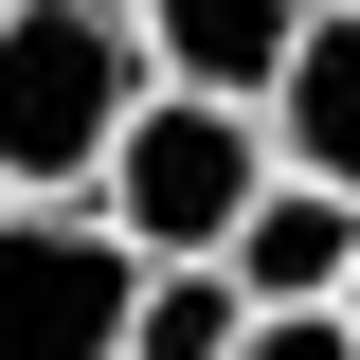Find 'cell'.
I'll return each instance as SVG.
<instances>
[{
  "instance_id": "cell-6",
  "label": "cell",
  "mask_w": 360,
  "mask_h": 360,
  "mask_svg": "<svg viewBox=\"0 0 360 360\" xmlns=\"http://www.w3.org/2000/svg\"><path fill=\"white\" fill-rule=\"evenodd\" d=\"M270 127H288V180H342L360 198V0H324V37L288 54V90H270Z\"/></svg>"
},
{
  "instance_id": "cell-8",
  "label": "cell",
  "mask_w": 360,
  "mask_h": 360,
  "mask_svg": "<svg viewBox=\"0 0 360 360\" xmlns=\"http://www.w3.org/2000/svg\"><path fill=\"white\" fill-rule=\"evenodd\" d=\"M234 360H360V324H342V307H270Z\"/></svg>"
},
{
  "instance_id": "cell-4",
  "label": "cell",
  "mask_w": 360,
  "mask_h": 360,
  "mask_svg": "<svg viewBox=\"0 0 360 360\" xmlns=\"http://www.w3.org/2000/svg\"><path fill=\"white\" fill-rule=\"evenodd\" d=\"M144 37H162V90H234V108H270L288 54L324 37V0H144Z\"/></svg>"
},
{
  "instance_id": "cell-2",
  "label": "cell",
  "mask_w": 360,
  "mask_h": 360,
  "mask_svg": "<svg viewBox=\"0 0 360 360\" xmlns=\"http://www.w3.org/2000/svg\"><path fill=\"white\" fill-rule=\"evenodd\" d=\"M270 180H288V127H270V108L162 90V108L127 127V162H108V217L144 234V270H217L234 234L270 217Z\"/></svg>"
},
{
  "instance_id": "cell-9",
  "label": "cell",
  "mask_w": 360,
  "mask_h": 360,
  "mask_svg": "<svg viewBox=\"0 0 360 360\" xmlns=\"http://www.w3.org/2000/svg\"><path fill=\"white\" fill-rule=\"evenodd\" d=\"M342 324H360V288H342Z\"/></svg>"
},
{
  "instance_id": "cell-3",
  "label": "cell",
  "mask_w": 360,
  "mask_h": 360,
  "mask_svg": "<svg viewBox=\"0 0 360 360\" xmlns=\"http://www.w3.org/2000/svg\"><path fill=\"white\" fill-rule=\"evenodd\" d=\"M144 288L162 270L108 198H0V360H127Z\"/></svg>"
},
{
  "instance_id": "cell-7",
  "label": "cell",
  "mask_w": 360,
  "mask_h": 360,
  "mask_svg": "<svg viewBox=\"0 0 360 360\" xmlns=\"http://www.w3.org/2000/svg\"><path fill=\"white\" fill-rule=\"evenodd\" d=\"M252 324H270V307L234 288V252H217V270H162V288H144V342H127V360H234Z\"/></svg>"
},
{
  "instance_id": "cell-5",
  "label": "cell",
  "mask_w": 360,
  "mask_h": 360,
  "mask_svg": "<svg viewBox=\"0 0 360 360\" xmlns=\"http://www.w3.org/2000/svg\"><path fill=\"white\" fill-rule=\"evenodd\" d=\"M234 288L252 307H342L360 288V198L342 180H270V217L234 234Z\"/></svg>"
},
{
  "instance_id": "cell-1",
  "label": "cell",
  "mask_w": 360,
  "mask_h": 360,
  "mask_svg": "<svg viewBox=\"0 0 360 360\" xmlns=\"http://www.w3.org/2000/svg\"><path fill=\"white\" fill-rule=\"evenodd\" d=\"M144 108H162L144 0H0V198H108Z\"/></svg>"
}]
</instances>
